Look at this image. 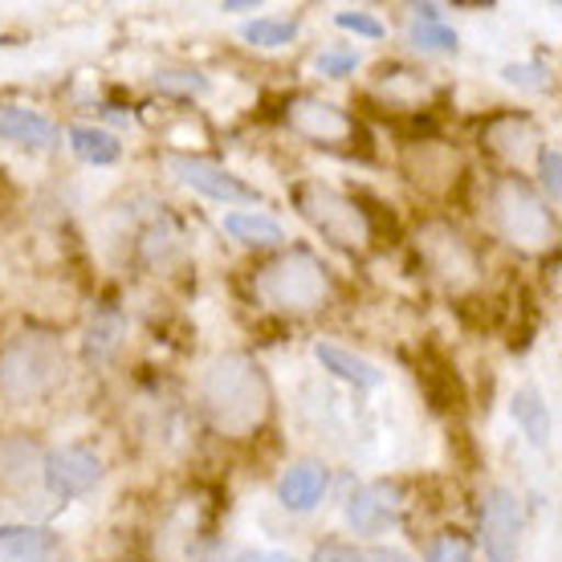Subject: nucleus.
I'll list each match as a JSON object with an SVG mask.
<instances>
[{"label":"nucleus","mask_w":562,"mask_h":562,"mask_svg":"<svg viewBox=\"0 0 562 562\" xmlns=\"http://www.w3.org/2000/svg\"><path fill=\"white\" fill-rule=\"evenodd\" d=\"M57 547L54 530L45 526H0V562H29L42 559Z\"/></svg>","instance_id":"nucleus-20"},{"label":"nucleus","mask_w":562,"mask_h":562,"mask_svg":"<svg viewBox=\"0 0 562 562\" xmlns=\"http://www.w3.org/2000/svg\"><path fill=\"white\" fill-rule=\"evenodd\" d=\"M42 477L57 497H82L102 481V461L99 452H90L86 445H66L42 461Z\"/></svg>","instance_id":"nucleus-10"},{"label":"nucleus","mask_w":562,"mask_h":562,"mask_svg":"<svg viewBox=\"0 0 562 562\" xmlns=\"http://www.w3.org/2000/svg\"><path fill=\"white\" fill-rule=\"evenodd\" d=\"M400 518V502H392V490L387 485H375V490H359L347 502V521L355 526V535H375L383 526H392Z\"/></svg>","instance_id":"nucleus-16"},{"label":"nucleus","mask_w":562,"mask_h":562,"mask_svg":"<svg viewBox=\"0 0 562 562\" xmlns=\"http://www.w3.org/2000/svg\"><path fill=\"white\" fill-rule=\"evenodd\" d=\"M70 147L82 164H94V168H111V164H119V155H123V143L114 139L111 131L86 127V123L70 127Z\"/></svg>","instance_id":"nucleus-23"},{"label":"nucleus","mask_w":562,"mask_h":562,"mask_svg":"<svg viewBox=\"0 0 562 562\" xmlns=\"http://www.w3.org/2000/svg\"><path fill=\"white\" fill-rule=\"evenodd\" d=\"M412 45L416 49H436V54H457V33L440 21H416L412 25Z\"/></svg>","instance_id":"nucleus-26"},{"label":"nucleus","mask_w":562,"mask_h":562,"mask_svg":"<svg viewBox=\"0 0 562 562\" xmlns=\"http://www.w3.org/2000/svg\"><path fill=\"white\" fill-rule=\"evenodd\" d=\"M502 78H506L509 86H521V90H550V86H554V78H550V70L542 66V61L506 66V70H502Z\"/></svg>","instance_id":"nucleus-27"},{"label":"nucleus","mask_w":562,"mask_h":562,"mask_svg":"<svg viewBox=\"0 0 562 562\" xmlns=\"http://www.w3.org/2000/svg\"><path fill=\"white\" fill-rule=\"evenodd\" d=\"M290 200H294L297 216L306 221L314 233H323L335 249L342 254H367L375 240H380V228H375V216H371V204L359 196H347L323 180H302L290 188Z\"/></svg>","instance_id":"nucleus-4"},{"label":"nucleus","mask_w":562,"mask_h":562,"mask_svg":"<svg viewBox=\"0 0 562 562\" xmlns=\"http://www.w3.org/2000/svg\"><path fill=\"white\" fill-rule=\"evenodd\" d=\"M225 233L233 240H240V245H254V249H273V245H281L285 240V228L273 221V216H266V212H228L225 216Z\"/></svg>","instance_id":"nucleus-21"},{"label":"nucleus","mask_w":562,"mask_h":562,"mask_svg":"<svg viewBox=\"0 0 562 562\" xmlns=\"http://www.w3.org/2000/svg\"><path fill=\"white\" fill-rule=\"evenodd\" d=\"M490 225L493 233L514 245L518 254H547L554 237H559V225H554V212L538 188L526 176L509 171V176H497L490 188Z\"/></svg>","instance_id":"nucleus-5"},{"label":"nucleus","mask_w":562,"mask_h":562,"mask_svg":"<svg viewBox=\"0 0 562 562\" xmlns=\"http://www.w3.org/2000/svg\"><path fill=\"white\" fill-rule=\"evenodd\" d=\"M351 562H412L404 550H387V547H375V550H363V554H355Z\"/></svg>","instance_id":"nucleus-32"},{"label":"nucleus","mask_w":562,"mask_h":562,"mask_svg":"<svg viewBox=\"0 0 562 562\" xmlns=\"http://www.w3.org/2000/svg\"><path fill=\"white\" fill-rule=\"evenodd\" d=\"M123 338H127V318L114 306L94 310V318L86 326V363H111L123 347Z\"/></svg>","instance_id":"nucleus-17"},{"label":"nucleus","mask_w":562,"mask_h":562,"mask_svg":"<svg viewBox=\"0 0 562 562\" xmlns=\"http://www.w3.org/2000/svg\"><path fill=\"white\" fill-rule=\"evenodd\" d=\"M155 90L176 94V99H200V94H209V78L200 70H159L155 74Z\"/></svg>","instance_id":"nucleus-25"},{"label":"nucleus","mask_w":562,"mask_h":562,"mask_svg":"<svg viewBox=\"0 0 562 562\" xmlns=\"http://www.w3.org/2000/svg\"><path fill=\"white\" fill-rule=\"evenodd\" d=\"M326 469L318 461H297L294 469H285V477L278 485V497L285 509H294V514H306L323 502L326 493Z\"/></svg>","instance_id":"nucleus-14"},{"label":"nucleus","mask_w":562,"mask_h":562,"mask_svg":"<svg viewBox=\"0 0 562 562\" xmlns=\"http://www.w3.org/2000/svg\"><path fill=\"white\" fill-rule=\"evenodd\" d=\"M436 94H440V90L432 86V78L420 70H412V66H383V70L375 74V99H380L387 111L420 114Z\"/></svg>","instance_id":"nucleus-12"},{"label":"nucleus","mask_w":562,"mask_h":562,"mask_svg":"<svg viewBox=\"0 0 562 562\" xmlns=\"http://www.w3.org/2000/svg\"><path fill=\"white\" fill-rule=\"evenodd\" d=\"M424 562H473V550H469V542L461 535H445L428 547Z\"/></svg>","instance_id":"nucleus-29"},{"label":"nucleus","mask_w":562,"mask_h":562,"mask_svg":"<svg viewBox=\"0 0 562 562\" xmlns=\"http://www.w3.org/2000/svg\"><path fill=\"white\" fill-rule=\"evenodd\" d=\"M416 375H420V387L436 412H457L464 404L461 380H457V371H452L449 359L436 351V347H424Z\"/></svg>","instance_id":"nucleus-13"},{"label":"nucleus","mask_w":562,"mask_h":562,"mask_svg":"<svg viewBox=\"0 0 562 562\" xmlns=\"http://www.w3.org/2000/svg\"><path fill=\"white\" fill-rule=\"evenodd\" d=\"M66 383V347L54 330L29 326L0 342V400L37 404Z\"/></svg>","instance_id":"nucleus-3"},{"label":"nucleus","mask_w":562,"mask_h":562,"mask_svg":"<svg viewBox=\"0 0 562 562\" xmlns=\"http://www.w3.org/2000/svg\"><path fill=\"white\" fill-rule=\"evenodd\" d=\"M200 404L209 416L212 432L225 440H254L273 416V392H269L266 371L249 355H221L204 371Z\"/></svg>","instance_id":"nucleus-1"},{"label":"nucleus","mask_w":562,"mask_h":562,"mask_svg":"<svg viewBox=\"0 0 562 562\" xmlns=\"http://www.w3.org/2000/svg\"><path fill=\"white\" fill-rule=\"evenodd\" d=\"M171 171L176 180L188 183L192 192L209 200H221V204H261V192L249 188L245 180H237L233 171H225L212 159H200V155H171Z\"/></svg>","instance_id":"nucleus-8"},{"label":"nucleus","mask_w":562,"mask_h":562,"mask_svg":"<svg viewBox=\"0 0 562 562\" xmlns=\"http://www.w3.org/2000/svg\"><path fill=\"white\" fill-rule=\"evenodd\" d=\"M514 420L521 424V432L530 436L535 449H550V436H554V420H550V408L542 404L538 387H521L514 395Z\"/></svg>","instance_id":"nucleus-22"},{"label":"nucleus","mask_w":562,"mask_h":562,"mask_svg":"<svg viewBox=\"0 0 562 562\" xmlns=\"http://www.w3.org/2000/svg\"><path fill=\"white\" fill-rule=\"evenodd\" d=\"M281 119L310 147L338 155H371V135L363 131V123L342 111V106H335V102L314 99V94H294V99H285Z\"/></svg>","instance_id":"nucleus-6"},{"label":"nucleus","mask_w":562,"mask_h":562,"mask_svg":"<svg viewBox=\"0 0 562 562\" xmlns=\"http://www.w3.org/2000/svg\"><path fill=\"white\" fill-rule=\"evenodd\" d=\"M318 562H351L355 559V550H347V547H338V542H330V547H323L318 554H314Z\"/></svg>","instance_id":"nucleus-33"},{"label":"nucleus","mask_w":562,"mask_h":562,"mask_svg":"<svg viewBox=\"0 0 562 562\" xmlns=\"http://www.w3.org/2000/svg\"><path fill=\"white\" fill-rule=\"evenodd\" d=\"M314 359H318L330 375L355 383V387H380V383H383L380 367L367 363V359H359V355L347 351V347H338V342H314Z\"/></svg>","instance_id":"nucleus-19"},{"label":"nucleus","mask_w":562,"mask_h":562,"mask_svg":"<svg viewBox=\"0 0 562 562\" xmlns=\"http://www.w3.org/2000/svg\"><path fill=\"white\" fill-rule=\"evenodd\" d=\"M221 13H257V0H225Z\"/></svg>","instance_id":"nucleus-34"},{"label":"nucleus","mask_w":562,"mask_h":562,"mask_svg":"<svg viewBox=\"0 0 562 562\" xmlns=\"http://www.w3.org/2000/svg\"><path fill=\"white\" fill-rule=\"evenodd\" d=\"M481 147L506 164H526L530 155H538V127L535 119H526L518 111H497L481 123Z\"/></svg>","instance_id":"nucleus-11"},{"label":"nucleus","mask_w":562,"mask_h":562,"mask_svg":"<svg viewBox=\"0 0 562 562\" xmlns=\"http://www.w3.org/2000/svg\"><path fill=\"white\" fill-rule=\"evenodd\" d=\"M42 473V452L29 436H4L0 440V485L4 490H25Z\"/></svg>","instance_id":"nucleus-15"},{"label":"nucleus","mask_w":562,"mask_h":562,"mask_svg":"<svg viewBox=\"0 0 562 562\" xmlns=\"http://www.w3.org/2000/svg\"><path fill=\"white\" fill-rule=\"evenodd\" d=\"M355 66H359V54H351V49H326V54H318V74L323 78H347V74H355Z\"/></svg>","instance_id":"nucleus-30"},{"label":"nucleus","mask_w":562,"mask_h":562,"mask_svg":"<svg viewBox=\"0 0 562 562\" xmlns=\"http://www.w3.org/2000/svg\"><path fill=\"white\" fill-rule=\"evenodd\" d=\"M240 37L257 49H281L297 37V21H278V16H257L249 25L240 29Z\"/></svg>","instance_id":"nucleus-24"},{"label":"nucleus","mask_w":562,"mask_h":562,"mask_svg":"<svg viewBox=\"0 0 562 562\" xmlns=\"http://www.w3.org/2000/svg\"><path fill=\"white\" fill-rule=\"evenodd\" d=\"M254 297L273 314H318L335 297V278L310 249H285L254 269Z\"/></svg>","instance_id":"nucleus-2"},{"label":"nucleus","mask_w":562,"mask_h":562,"mask_svg":"<svg viewBox=\"0 0 562 562\" xmlns=\"http://www.w3.org/2000/svg\"><path fill=\"white\" fill-rule=\"evenodd\" d=\"M521 506L509 490H493L481 506V547L490 562H518Z\"/></svg>","instance_id":"nucleus-9"},{"label":"nucleus","mask_w":562,"mask_h":562,"mask_svg":"<svg viewBox=\"0 0 562 562\" xmlns=\"http://www.w3.org/2000/svg\"><path fill=\"white\" fill-rule=\"evenodd\" d=\"M538 176H542V188L550 192V200L562 196V155L559 147H538Z\"/></svg>","instance_id":"nucleus-28"},{"label":"nucleus","mask_w":562,"mask_h":562,"mask_svg":"<svg viewBox=\"0 0 562 562\" xmlns=\"http://www.w3.org/2000/svg\"><path fill=\"white\" fill-rule=\"evenodd\" d=\"M0 139L16 147H49L57 139V127L29 106H0Z\"/></svg>","instance_id":"nucleus-18"},{"label":"nucleus","mask_w":562,"mask_h":562,"mask_svg":"<svg viewBox=\"0 0 562 562\" xmlns=\"http://www.w3.org/2000/svg\"><path fill=\"white\" fill-rule=\"evenodd\" d=\"M416 257L424 273L445 285L449 294L464 297L481 285V257L449 221H424L416 228Z\"/></svg>","instance_id":"nucleus-7"},{"label":"nucleus","mask_w":562,"mask_h":562,"mask_svg":"<svg viewBox=\"0 0 562 562\" xmlns=\"http://www.w3.org/2000/svg\"><path fill=\"white\" fill-rule=\"evenodd\" d=\"M335 25L347 29V33H359V37H383L380 21H375L371 13H355V9H347V13H335Z\"/></svg>","instance_id":"nucleus-31"}]
</instances>
